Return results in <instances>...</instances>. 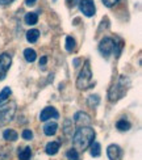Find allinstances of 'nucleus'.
Masks as SVG:
<instances>
[{
  "mask_svg": "<svg viewBox=\"0 0 142 160\" xmlns=\"http://www.w3.org/2000/svg\"><path fill=\"white\" fill-rule=\"evenodd\" d=\"M130 79L125 76V75H121L118 78V80L116 82V84H113L109 89V93H108V98H109L111 102H114L120 100L123 97L125 93L128 92V89L130 88Z\"/></svg>",
  "mask_w": 142,
  "mask_h": 160,
  "instance_id": "nucleus-2",
  "label": "nucleus"
},
{
  "mask_svg": "<svg viewBox=\"0 0 142 160\" xmlns=\"http://www.w3.org/2000/svg\"><path fill=\"white\" fill-rule=\"evenodd\" d=\"M30 155H32L30 147H25L24 150H21V151L18 152V159H20V160H29Z\"/></svg>",
  "mask_w": 142,
  "mask_h": 160,
  "instance_id": "nucleus-18",
  "label": "nucleus"
},
{
  "mask_svg": "<svg viewBox=\"0 0 142 160\" xmlns=\"http://www.w3.org/2000/svg\"><path fill=\"white\" fill-rule=\"evenodd\" d=\"M79 8H80V11H82L83 15L87 16V17H92L95 15V12H96L93 0H80Z\"/></svg>",
  "mask_w": 142,
  "mask_h": 160,
  "instance_id": "nucleus-6",
  "label": "nucleus"
},
{
  "mask_svg": "<svg viewBox=\"0 0 142 160\" xmlns=\"http://www.w3.org/2000/svg\"><path fill=\"white\" fill-rule=\"evenodd\" d=\"M74 121H75L80 128H82V126H86V125L91 123V118H90L88 114H86V113L78 112V113H75V116H74Z\"/></svg>",
  "mask_w": 142,
  "mask_h": 160,
  "instance_id": "nucleus-9",
  "label": "nucleus"
},
{
  "mask_svg": "<svg viewBox=\"0 0 142 160\" xmlns=\"http://www.w3.org/2000/svg\"><path fill=\"white\" fill-rule=\"evenodd\" d=\"M100 150H101L100 143L93 142V143L91 144V155H92L93 158H99V156H100V154H101Z\"/></svg>",
  "mask_w": 142,
  "mask_h": 160,
  "instance_id": "nucleus-17",
  "label": "nucleus"
},
{
  "mask_svg": "<svg viewBox=\"0 0 142 160\" xmlns=\"http://www.w3.org/2000/svg\"><path fill=\"white\" fill-rule=\"evenodd\" d=\"M3 138L5 139V141H11V142H15L16 139L18 138V134L15 131V130H12V129H8V130H5L3 132Z\"/></svg>",
  "mask_w": 142,
  "mask_h": 160,
  "instance_id": "nucleus-14",
  "label": "nucleus"
},
{
  "mask_svg": "<svg viewBox=\"0 0 142 160\" xmlns=\"http://www.w3.org/2000/svg\"><path fill=\"white\" fill-rule=\"evenodd\" d=\"M57 129H58L57 122H47L44 126V132H45V135L51 137V135H54L57 132Z\"/></svg>",
  "mask_w": 142,
  "mask_h": 160,
  "instance_id": "nucleus-11",
  "label": "nucleus"
},
{
  "mask_svg": "<svg viewBox=\"0 0 142 160\" xmlns=\"http://www.w3.org/2000/svg\"><path fill=\"white\" fill-rule=\"evenodd\" d=\"M46 154L47 155H50V156H53V155H55L57 152L59 151V142H49L46 144Z\"/></svg>",
  "mask_w": 142,
  "mask_h": 160,
  "instance_id": "nucleus-12",
  "label": "nucleus"
},
{
  "mask_svg": "<svg viewBox=\"0 0 142 160\" xmlns=\"http://www.w3.org/2000/svg\"><path fill=\"white\" fill-rule=\"evenodd\" d=\"M91 80H92V71H91V66H90V62L86 61L84 62V66L80 74L76 79V87L78 89H87L91 87Z\"/></svg>",
  "mask_w": 142,
  "mask_h": 160,
  "instance_id": "nucleus-3",
  "label": "nucleus"
},
{
  "mask_svg": "<svg viewBox=\"0 0 142 160\" xmlns=\"http://www.w3.org/2000/svg\"><path fill=\"white\" fill-rule=\"evenodd\" d=\"M101 2H103V4L105 7H108V8H112V7H114L120 2V0H101Z\"/></svg>",
  "mask_w": 142,
  "mask_h": 160,
  "instance_id": "nucleus-23",
  "label": "nucleus"
},
{
  "mask_svg": "<svg viewBox=\"0 0 142 160\" xmlns=\"http://www.w3.org/2000/svg\"><path fill=\"white\" fill-rule=\"evenodd\" d=\"M15 112H16V102L0 105V128L12 121Z\"/></svg>",
  "mask_w": 142,
  "mask_h": 160,
  "instance_id": "nucleus-4",
  "label": "nucleus"
},
{
  "mask_svg": "<svg viewBox=\"0 0 142 160\" xmlns=\"http://www.w3.org/2000/svg\"><path fill=\"white\" fill-rule=\"evenodd\" d=\"M13 2H15V0H0V5H8Z\"/></svg>",
  "mask_w": 142,
  "mask_h": 160,
  "instance_id": "nucleus-26",
  "label": "nucleus"
},
{
  "mask_svg": "<svg viewBox=\"0 0 142 160\" xmlns=\"http://www.w3.org/2000/svg\"><path fill=\"white\" fill-rule=\"evenodd\" d=\"M9 95H11V88L9 87H5V88L2 91V93H0V104L4 102L5 100L9 97Z\"/></svg>",
  "mask_w": 142,
  "mask_h": 160,
  "instance_id": "nucleus-22",
  "label": "nucleus"
},
{
  "mask_svg": "<svg viewBox=\"0 0 142 160\" xmlns=\"http://www.w3.org/2000/svg\"><path fill=\"white\" fill-rule=\"evenodd\" d=\"M12 64V57L8 52H4V54L0 55V80L4 79L5 74L8 72L9 67Z\"/></svg>",
  "mask_w": 142,
  "mask_h": 160,
  "instance_id": "nucleus-7",
  "label": "nucleus"
},
{
  "mask_svg": "<svg viewBox=\"0 0 142 160\" xmlns=\"http://www.w3.org/2000/svg\"><path fill=\"white\" fill-rule=\"evenodd\" d=\"M50 118H59V113L57 112L55 108H53V106H46L41 112V114H39V119H41V121H47V119H50Z\"/></svg>",
  "mask_w": 142,
  "mask_h": 160,
  "instance_id": "nucleus-8",
  "label": "nucleus"
},
{
  "mask_svg": "<svg viewBox=\"0 0 142 160\" xmlns=\"http://www.w3.org/2000/svg\"><path fill=\"white\" fill-rule=\"evenodd\" d=\"M46 62H47V58L46 57H42L41 59H39V66H45Z\"/></svg>",
  "mask_w": 142,
  "mask_h": 160,
  "instance_id": "nucleus-28",
  "label": "nucleus"
},
{
  "mask_svg": "<svg viewBox=\"0 0 142 160\" xmlns=\"http://www.w3.org/2000/svg\"><path fill=\"white\" fill-rule=\"evenodd\" d=\"M100 101V98L97 95H93V96H90V105H97Z\"/></svg>",
  "mask_w": 142,
  "mask_h": 160,
  "instance_id": "nucleus-25",
  "label": "nucleus"
},
{
  "mask_svg": "<svg viewBox=\"0 0 142 160\" xmlns=\"http://www.w3.org/2000/svg\"><path fill=\"white\" fill-rule=\"evenodd\" d=\"M116 128L120 130V131H128L130 129V123L125 121V119H120V121L116 123Z\"/></svg>",
  "mask_w": 142,
  "mask_h": 160,
  "instance_id": "nucleus-19",
  "label": "nucleus"
},
{
  "mask_svg": "<svg viewBox=\"0 0 142 160\" xmlns=\"http://www.w3.org/2000/svg\"><path fill=\"white\" fill-rule=\"evenodd\" d=\"M93 139H95V130L91 129L90 126H82L74 134L72 144L75 150L84 151L93 143Z\"/></svg>",
  "mask_w": 142,
  "mask_h": 160,
  "instance_id": "nucleus-1",
  "label": "nucleus"
},
{
  "mask_svg": "<svg viewBox=\"0 0 142 160\" xmlns=\"http://www.w3.org/2000/svg\"><path fill=\"white\" fill-rule=\"evenodd\" d=\"M21 137H23V139H25V141H30V139L33 138V132L30 130H24Z\"/></svg>",
  "mask_w": 142,
  "mask_h": 160,
  "instance_id": "nucleus-24",
  "label": "nucleus"
},
{
  "mask_svg": "<svg viewBox=\"0 0 142 160\" xmlns=\"http://www.w3.org/2000/svg\"><path fill=\"white\" fill-rule=\"evenodd\" d=\"M24 57L26 59V62H34L36 61V58H37V54H36V51L33 50V49H25L24 50Z\"/></svg>",
  "mask_w": 142,
  "mask_h": 160,
  "instance_id": "nucleus-16",
  "label": "nucleus"
},
{
  "mask_svg": "<svg viewBox=\"0 0 142 160\" xmlns=\"http://www.w3.org/2000/svg\"><path fill=\"white\" fill-rule=\"evenodd\" d=\"M66 50L67 51H74L75 50V39L72 37H67L66 38Z\"/></svg>",
  "mask_w": 142,
  "mask_h": 160,
  "instance_id": "nucleus-20",
  "label": "nucleus"
},
{
  "mask_svg": "<svg viewBox=\"0 0 142 160\" xmlns=\"http://www.w3.org/2000/svg\"><path fill=\"white\" fill-rule=\"evenodd\" d=\"M107 155L109 158V160H118L121 156V148L117 144H111L107 148Z\"/></svg>",
  "mask_w": 142,
  "mask_h": 160,
  "instance_id": "nucleus-10",
  "label": "nucleus"
},
{
  "mask_svg": "<svg viewBox=\"0 0 142 160\" xmlns=\"http://www.w3.org/2000/svg\"><path fill=\"white\" fill-rule=\"evenodd\" d=\"M66 2L69 3L70 5H72V7H74V5H75V4L78 3V0H66Z\"/></svg>",
  "mask_w": 142,
  "mask_h": 160,
  "instance_id": "nucleus-29",
  "label": "nucleus"
},
{
  "mask_svg": "<svg viewBox=\"0 0 142 160\" xmlns=\"http://www.w3.org/2000/svg\"><path fill=\"white\" fill-rule=\"evenodd\" d=\"M39 37V32L37 29H30L28 33H26V41L30 43H34Z\"/></svg>",
  "mask_w": 142,
  "mask_h": 160,
  "instance_id": "nucleus-15",
  "label": "nucleus"
},
{
  "mask_svg": "<svg viewBox=\"0 0 142 160\" xmlns=\"http://www.w3.org/2000/svg\"><path fill=\"white\" fill-rule=\"evenodd\" d=\"M24 20H25V24L26 25H36L37 21H38V13L37 12H29V13H26Z\"/></svg>",
  "mask_w": 142,
  "mask_h": 160,
  "instance_id": "nucleus-13",
  "label": "nucleus"
},
{
  "mask_svg": "<svg viewBox=\"0 0 142 160\" xmlns=\"http://www.w3.org/2000/svg\"><path fill=\"white\" fill-rule=\"evenodd\" d=\"M113 49H114V41L111 38V37H105L100 41L99 43V51L101 52V55L104 58H109V55L113 52Z\"/></svg>",
  "mask_w": 142,
  "mask_h": 160,
  "instance_id": "nucleus-5",
  "label": "nucleus"
},
{
  "mask_svg": "<svg viewBox=\"0 0 142 160\" xmlns=\"http://www.w3.org/2000/svg\"><path fill=\"white\" fill-rule=\"evenodd\" d=\"M36 2H37V0H25V4L29 5V7H32V5L36 4Z\"/></svg>",
  "mask_w": 142,
  "mask_h": 160,
  "instance_id": "nucleus-27",
  "label": "nucleus"
},
{
  "mask_svg": "<svg viewBox=\"0 0 142 160\" xmlns=\"http://www.w3.org/2000/svg\"><path fill=\"white\" fill-rule=\"evenodd\" d=\"M66 156H67V159H69V160H80L79 154H78V151L75 148H71V150L67 151Z\"/></svg>",
  "mask_w": 142,
  "mask_h": 160,
  "instance_id": "nucleus-21",
  "label": "nucleus"
},
{
  "mask_svg": "<svg viewBox=\"0 0 142 160\" xmlns=\"http://www.w3.org/2000/svg\"><path fill=\"white\" fill-rule=\"evenodd\" d=\"M74 64H75V67H78V64H79V59H74Z\"/></svg>",
  "mask_w": 142,
  "mask_h": 160,
  "instance_id": "nucleus-30",
  "label": "nucleus"
}]
</instances>
